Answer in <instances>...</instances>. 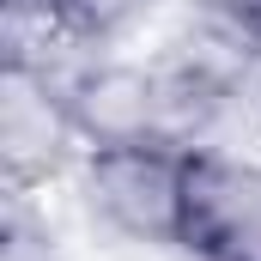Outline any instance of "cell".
<instances>
[{
    "instance_id": "obj_4",
    "label": "cell",
    "mask_w": 261,
    "mask_h": 261,
    "mask_svg": "<svg viewBox=\"0 0 261 261\" xmlns=\"http://www.w3.org/2000/svg\"><path fill=\"white\" fill-rule=\"evenodd\" d=\"M182 249L195 261H261V158L189 152Z\"/></svg>"
},
{
    "instance_id": "obj_3",
    "label": "cell",
    "mask_w": 261,
    "mask_h": 261,
    "mask_svg": "<svg viewBox=\"0 0 261 261\" xmlns=\"http://www.w3.org/2000/svg\"><path fill=\"white\" fill-rule=\"evenodd\" d=\"M85 158L67 91L55 73L0 67V176L6 182H61Z\"/></svg>"
},
{
    "instance_id": "obj_1",
    "label": "cell",
    "mask_w": 261,
    "mask_h": 261,
    "mask_svg": "<svg viewBox=\"0 0 261 261\" xmlns=\"http://www.w3.org/2000/svg\"><path fill=\"white\" fill-rule=\"evenodd\" d=\"M67 189L103 249L164 255L182 249L189 219V152L176 146H97L73 164Z\"/></svg>"
},
{
    "instance_id": "obj_2",
    "label": "cell",
    "mask_w": 261,
    "mask_h": 261,
    "mask_svg": "<svg viewBox=\"0 0 261 261\" xmlns=\"http://www.w3.org/2000/svg\"><path fill=\"white\" fill-rule=\"evenodd\" d=\"M85 152L97 146H176L170 73L158 55H79L61 79Z\"/></svg>"
}]
</instances>
